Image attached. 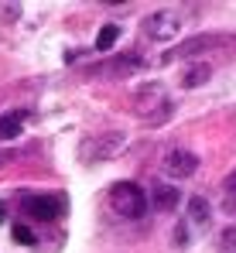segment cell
Returning <instances> with one entry per match:
<instances>
[{
	"label": "cell",
	"mask_w": 236,
	"mask_h": 253,
	"mask_svg": "<svg viewBox=\"0 0 236 253\" xmlns=\"http://www.w3.org/2000/svg\"><path fill=\"white\" fill-rule=\"evenodd\" d=\"M164 171H168L171 178H192L198 171V158L192 151H185V147H171V151L164 154Z\"/></svg>",
	"instance_id": "obj_5"
},
{
	"label": "cell",
	"mask_w": 236,
	"mask_h": 253,
	"mask_svg": "<svg viewBox=\"0 0 236 253\" xmlns=\"http://www.w3.org/2000/svg\"><path fill=\"white\" fill-rule=\"evenodd\" d=\"M223 209L230 212V215H236V168L223 181Z\"/></svg>",
	"instance_id": "obj_10"
},
{
	"label": "cell",
	"mask_w": 236,
	"mask_h": 253,
	"mask_svg": "<svg viewBox=\"0 0 236 253\" xmlns=\"http://www.w3.org/2000/svg\"><path fill=\"white\" fill-rule=\"evenodd\" d=\"M123 151H127V133L106 130V133L86 137L82 147H79V158H82L86 165H93V161H110V158H117V154H123Z\"/></svg>",
	"instance_id": "obj_1"
},
{
	"label": "cell",
	"mask_w": 236,
	"mask_h": 253,
	"mask_svg": "<svg viewBox=\"0 0 236 253\" xmlns=\"http://www.w3.org/2000/svg\"><path fill=\"white\" fill-rule=\"evenodd\" d=\"M117 38H120V24H103V31L96 35V51H110Z\"/></svg>",
	"instance_id": "obj_12"
},
{
	"label": "cell",
	"mask_w": 236,
	"mask_h": 253,
	"mask_svg": "<svg viewBox=\"0 0 236 253\" xmlns=\"http://www.w3.org/2000/svg\"><path fill=\"white\" fill-rule=\"evenodd\" d=\"M178 31H182L178 10H154L144 17V35L151 42H171V38H178Z\"/></svg>",
	"instance_id": "obj_4"
},
{
	"label": "cell",
	"mask_w": 236,
	"mask_h": 253,
	"mask_svg": "<svg viewBox=\"0 0 236 253\" xmlns=\"http://www.w3.org/2000/svg\"><path fill=\"white\" fill-rule=\"evenodd\" d=\"M21 130H24V110L0 117V140H14V137H21Z\"/></svg>",
	"instance_id": "obj_8"
},
{
	"label": "cell",
	"mask_w": 236,
	"mask_h": 253,
	"mask_svg": "<svg viewBox=\"0 0 236 253\" xmlns=\"http://www.w3.org/2000/svg\"><path fill=\"white\" fill-rule=\"evenodd\" d=\"M110 206L123 215V219H141L147 212V195L141 192V185L134 181H117L110 188Z\"/></svg>",
	"instance_id": "obj_2"
},
{
	"label": "cell",
	"mask_w": 236,
	"mask_h": 253,
	"mask_svg": "<svg viewBox=\"0 0 236 253\" xmlns=\"http://www.w3.org/2000/svg\"><path fill=\"white\" fill-rule=\"evenodd\" d=\"M0 219H3V206H0Z\"/></svg>",
	"instance_id": "obj_15"
},
{
	"label": "cell",
	"mask_w": 236,
	"mask_h": 253,
	"mask_svg": "<svg viewBox=\"0 0 236 253\" xmlns=\"http://www.w3.org/2000/svg\"><path fill=\"white\" fill-rule=\"evenodd\" d=\"M14 240H17V243H28V247H31V243H35V233H31L28 226H21V222H17V226H14Z\"/></svg>",
	"instance_id": "obj_13"
},
{
	"label": "cell",
	"mask_w": 236,
	"mask_h": 253,
	"mask_svg": "<svg viewBox=\"0 0 236 253\" xmlns=\"http://www.w3.org/2000/svg\"><path fill=\"white\" fill-rule=\"evenodd\" d=\"M151 202H154V209L171 212V209H178V202H182V192H178L175 185H157L154 192H151Z\"/></svg>",
	"instance_id": "obj_7"
},
{
	"label": "cell",
	"mask_w": 236,
	"mask_h": 253,
	"mask_svg": "<svg viewBox=\"0 0 236 253\" xmlns=\"http://www.w3.org/2000/svg\"><path fill=\"white\" fill-rule=\"evenodd\" d=\"M226 44H233V38H230V35H195V38L182 42L178 48H171V51L164 55V62H175V58H195V55H209V51H216V48H226Z\"/></svg>",
	"instance_id": "obj_3"
},
{
	"label": "cell",
	"mask_w": 236,
	"mask_h": 253,
	"mask_svg": "<svg viewBox=\"0 0 236 253\" xmlns=\"http://www.w3.org/2000/svg\"><path fill=\"white\" fill-rule=\"evenodd\" d=\"M223 247L236 250V229H226V236H223Z\"/></svg>",
	"instance_id": "obj_14"
},
{
	"label": "cell",
	"mask_w": 236,
	"mask_h": 253,
	"mask_svg": "<svg viewBox=\"0 0 236 253\" xmlns=\"http://www.w3.org/2000/svg\"><path fill=\"white\" fill-rule=\"evenodd\" d=\"M209 76H212V65H209V62H198V65H192V69L182 76V85H185V89H198L202 83H209Z\"/></svg>",
	"instance_id": "obj_9"
},
{
	"label": "cell",
	"mask_w": 236,
	"mask_h": 253,
	"mask_svg": "<svg viewBox=\"0 0 236 253\" xmlns=\"http://www.w3.org/2000/svg\"><path fill=\"white\" fill-rule=\"evenodd\" d=\"M189 219H192L195 226H205V222H209V206H205L202 195H192V199H189Z\"/></svg>",
	"instance_id": "obj_11"
},
{
	"label": "cell",
	"mask_w": 236,
	"mask_h": 253,
	"mask_svg": "<svg viewBox=\"0 0 236 253\" xmlns=\"http://www.w3.org/2000/svg\"><path fill=\"white\" fill-rule=\"evenodd\" d=\"M21 209L28 212L31 219H58L65 206H62V199H55V195H24Z\"/></svg>",
	"instance_id": "obj_6"
}]
</instances>
